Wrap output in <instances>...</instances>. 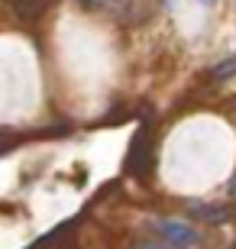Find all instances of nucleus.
<instances>
[{
  "instance_id": "obj_1",
  "label": "nucleus",
  "mask_w": 236,
  "mask_h": 249,
  "mask_svg": "<svg viewBox=\"0 0 236 249\" xmlns=\"http://www.w3.org/2000/svg\"><path fill=\"white\" fill-rule=\"evenodd\" d=\"M159 233H162L172 246H182V249H188V246L198 243V230H194L191 223H184V220H162L159 223Z\"/></svg>"
},
{
  "instance_id": "obj_7",
  "label": "nucleus",
  "mask_w": 236,
  "mask_h": 249,
  "mask_svg": "<svg viewBox=\"0 0 236 249\" xmlns=\"http://www.w3.org/2000/svg\"><path fill=\"white\" fill-rule=\"evenodd\" d=\"M230 107H233V110H236V97H233V101H230Z\"/></svg>"
},
{
  "instance_id": "obj_2",
  "label": "nucleus",
  "mask_w": 236,
  "mask_h": 249,
  "mask_svg": "<svg viewBox=\"0 0 236 249\" xmlns=\"http://www.w3.org/2000/svg\"><path fill=\"white\" fill-rule=\"evenodd\" d=\"M149 139H145V129H139L136 139H133V146H129V156H127V165L129 172L136 178H145V168H149Z\"/></svg>"
},
{
  "instance_id": "obj_8",
  "label": "nucleus",
  "mask_w": 236,
  "mask_h": 249,
  "mask_svg": "<svg viewBox=\"0 0 236 249\" xmlns=\"http://www.w3.org/2000/svg\"><path fill=\"white\" fill-rule=\"evenodd\" d=\"M200 3H214V0H200Z\"/></svg>"
},
{
  "instance_id": "obj_3",
  "label": "nucleus",
  "mask_w": 236,
  "mask_h": 249,
  "mask_svg": "<svg viewBox=\"0 0 236 249\" xmlns=\"http://www.w3.org/2000/svg\"><path fill=\"white\" fill-rule=\"evenodd\" d=\"M191 213H194L198 220H204V223H223V220L233 217L230 204H198V207H191Z\"/></svg>"
},
{
  "instance_id": "obj_5",
  "label": "nucleus",
  "mask_w": 236,
  "mask_h": 249,
  "mask_svg": "<svg viewBox=\"0 0 236 249\" xmlns=\"http://www.w3.org/2000/svg\"><path fill=\"white\" fill-rule=\"evenodd\" d=\"M133 249H168V246H162V243H152V240H143V243H136Z\"/></svg>"
},
{
  "instance_id": "obj_4",
  "label": "nucleus",
  "mask_w": 236,
  "mask_h": 249,
  "mask_svg": "<svg viewBox=\"0 0 236 249\" xmlns=\"http://www.w3.org/2000/svg\"><path fill=\"white\" fill-rule=\"evenodd\" d=\"M210 74H214L217 81H223V78H230V74H236V55H233V58H227L223 65H217V68H214Z\"/></svg>"
},
{
  "instance_id": "obj_6",
  "label": "nucleus",
  "mask_w": 236,
  "mask_h": 249,
  "mask_svg": "<svg viewBox=\"0 0 236 249\" xmlns=\"http://www.w3.org/2000/svg\"><path fill=\"white\" fill-rule=\"evenodd\" d=\"M230 197H233V201H236V175L230 178Z\"/></svg>"
}]
</instances>
